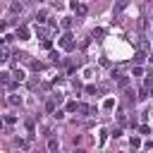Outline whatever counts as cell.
<instances>
[{
    "instance_id": "8992f818",
    "label": "cell",
    "mask_w": 153,
    "mask_h": 153,
    "mask_svg": "<svg viewBox=\"0 0 153 153\" xmlns=\"http://www.w3.org/2000/svg\"><path fill=\"white\" fill-rule=\"evenodd\" d=\"M7 103H10V105H22V98H19V96H14V93H10Z\"/></svg>"
},
{
    "instance_id": "5b68a950",
    "label": "cell",
    "mask_w": 153,
    "mask_h": 153,
    "mask_svg": "<svg viewBox=\"0 0 153 153\" xmlns=\"http://www.w3.org/2000/svg\"><path fill=\"white\" fill-rule=\"evenodd\" d=\"M14 36H17L19 41H26V38H29V29H26V26H17V31H14Z\"/></svg>"
},
{
    "instance_id": "9a60e30c",
    "label": "cell",
    "mask_w": 153,
    "mask_h": 153,
    "mask_svg": "<svg viewBox=\"0 0 153 153\" xmlns=\"http://www.w3.org/2000/svg\"><path fill=\"white\" fill-rule=\"evenodd\" d=\"M55 103H57L55 98H53V100H48V103H45V110H48V112H55Z\"/></svg>"
},
{
    "instance_id": "7a4b0ae2",
    "label": "cell",
    "mask_w": 153,
    "mask_h": 153,
    "mask_svg": "<svg viewBox=\"0 0 153 153\" xmlns=\"http://www.w3.org/2000/svg\"><path fill=\"white\" fill-rule=\"evenodd\" d=\"M69 7H72L79 17H84V14H86V5H84V2H79V0H72V2H69Z\"/></svg>"
},
{
    "instance_id": "e0dca14e",
    "label": "cell",
    "mask_w": 153,
    "mask_h": 153,
    "mask_svg": "<svg viewBox=\"0 0 153 153\" xmlns=\"http://www.w3.org/2000/svg\"><path fill=\"white\" fill-rule=\"evenodd\" d=\"M129 143H131V148H139V146H141V139H139V136H131Z\"/></svg>"
},
{
    "instance_id": "4fadbf2b",
    "label": "cell",
    "mask_w": 153,
    "mask_h": 153,
    "mask_svg": "<svg viewBox=\"0 0 153 153\" xmlns=\"http://www.w3.org/2000/svg\"><path fill=\"white\" fill-rule=\"evenodd\" d=\"M57 148H60L57 139H50V141H48V151H57Z\"/></svg>"
},
{
    "instance_id": "5bb4252c",
    "label": "cell",
    "mask_w": 153,
    "mask_h": 153,
    "mask_svg": "<svg viewBox=\"0 0 153 153\" xmlns=\"http://www.w3.org/2000/svg\"><path fill=\"white\" fill-rule=\"evenodd\" d=\"M60 26H62V29H72V19H69V17H65V19L60 22Z\"/></svg>"
},
{
    "instance_id": "52a82bcc",
    "label": "cell",
    "mask_w": 153,
    "mask_h": 153,
    "mask_svg": "<svg viewBox=\"0 0 153 153\" xmlns=\"http://www.w3.org/2000/svg\"><path fill=\"white\" fill-rule=\"evenodd\" d=\"M115 108V98H105L103 100V110H112Z\"/></svg>"
},
{
    "instance_id": "603a6c76",
    "label": "cell",
    "mask_w": 153,
    "mask_h": 153,
    "mask_svg": "<svg viewBox=\"0 0 153 153\" xmlns=\"http://www.w3.org/2000/svg\"><path fill=\"white\" fill-rule=\"evenodd\" d=\"M53 117H55V120H62V117H65V112H62V110H55V112H53Z\"/></svg>"
},
{
    "instance_id": "44dd1931",
    "label": "cell",
    "mask_w": 153,
    "mask_h": 153,
    "mask_svg": "<svg viewBox=\"0 0 153 153\" xmlns=\"http://www.w3.org/2000/svg\"><path fill=\"white\" fill-rule=\"evenodd\" d=\"M139 131H141V134H151V127H148V124H141Z\"/></svg>"
},
{
    "instance_id": "9c48e42d",
    "label": "cell",
    "mask_w": 153,
    "mask_h": 153,
    "mask_svg": "<svg viewBox=\"0 0 153 153\" xmlns=\"http://www.w3.org/2000/svg\"><path fill=\"white\" fill-rule=\"evenodd\" d=\"M10 12H12V14H22V5H19V2H12V5H10Z\"/></svg>"
},
{
    "instance_id": "7402d4cb",
    "label": "cell",
    "mask_w": 153,
    "mask_h": 153,
    "mask_svg": "<svg viewBox=\"0 0 153 153\" xmlns=\"http://www.w3.org/2000/svg\"><path fill=\"white\" fill-rule=\"evenodd\" d=\"M141 74H143V69H141L139 65H134V76H141Z\"/></svg>"
},
{
    "instance_id": "d4e9b609",
    "label": "cell",
    "mask_w": 153,
    "mask_h": 153,
    "mask_svg": "<svg viewBox=\"0 0 153 153\" xmlns=\"http://www.w3.org/2000/svg\"><path fill=\"white\" fill-rule=\"evenodd\" d=\"M127 2H129V0H117V12H120V10H122V7L127 5Z\"/></svg>"
},
{
    "instance_id": "cb8c5ba5",
    "label": "cell",
    "mask_w": 153,
    "mask_h": 153,
    "mask_svg": "<svg viewBox=\"0 0 153 153\" xmlns=\"http://www.w3.org/2000/svg\"><path fill=\"white\" fill-rule=\"evenodd\" d=\"M105 139H108V134H105V129H100V146L105 143Z\"/></svg>"
},
{
    "instance_id": "4316f807",
    "label": "cell",
    "mask_w": 153,
    "mask_h": 153,
    "mask_svg": "<svg viewBox=\"0 0 153 153\" xmlns=\"http://www.w3.org/2000/svg\"><path fill=\"white\" fill-rule=\"evenodd\" d=\"M36 2H43V0H36Z\"/></svg>"
},
{
    "instance_id": "8fae6325",
    "label": "cell",
    "mask_w": 153,
    "mask_h": 153,
    "mask_svg": "<svg viewBox=\"0 0 153 153\" xmlns=\"http://www.w3.org/2000/svg\"><path fill=\"white\" fill-rule=\"evenodd\" d=\"M36 33H38L41 38H45V36H48V29H45V26H38V24H36Z\"/></svg>"
},
{
    "instance_id": "ac0fdd59",
    "label": "cell",
    "mask_w": 153,
    "mask_h": 153,
    "mask_svg": "<svg viewBox=\"0 0 153 153\" xmlns=\"http://www.w3.org/2000/svg\"><path fill=\"white\" fill-rule=\"evenodd\" d=\"M103 33H105L103 29H93V33H91V36H93V38H103Z\"/></svg>"
},
{
    "instance_id": "2e32d148",
    "label": "cell",
    "mask_w": 153,
    "mask_h": 153,
    "mask_svg": "<svg viewBox=\"0 0 153 153\" xmlns=\"http://www.w3.org/2000/svg\"><path fill=\"white\" fill-rule=\"evenodd\" d=\"M36 19H38V22H45V19H48V12H45V10H41V12L36 14Z\"/></svg>"
},
{
    "instance_id": "83f0119b",
    "label": "cell",
    "mask_w": 153,
    "mask_h": 153,
    "mask_svg": "<svg viewBox=\"0 0 153 153\" xmlns=\"http://www.w3.org/2000/svg\"><path fill=\"white\" fill-rule=\"evenodd\" d=\"M151 93H153V88H151Z\"/></svg>"
},
{
    "instance_id": "7c38bea8",
    "label": "cell",
    "mask_w": 153,
    "mask_h": 153,
    "mask_svg": "<svg viewBox=\"0 0 153 153\" xmlns=\"http://www.w3.org/2000/svg\"><path fill=\"white\" fill-rule=\"evenodd\" d=\"M12 74H14V79H17V81H22V79H24V69H19V67H14V72H12Z\"/></svg>"
},
{
    "instance_id": "484cf974",
    "label": "cell",
    "mask_w": 153,
    "mask_h": 153,
    "mask_svg": "<svg viewBox=\"0 0 153 153\" xmlns=\"http://www.w3.org/2000/svg\"><path fill=\"white\" fill-rule=\"evenodd\" d=\"M148 62H151V65H153V55H148Z\"/></svg>"
},
{
    "instance_id": "3957f363",
    "label": "cell",
    "mask_w": 153,
    "mask_h": 153,
    "mask_svg": "<svg viewBox=\"0 0 153 153\" xmlns=\"http://www.w3.org/2000/svg\"><path fill=\"white\" fill-rule=\"evenodd\" d=\"M112 76H117V86H120V88H127V86H129V79H127L124 74H120V72L112 69Z\"/></svg>"
},
{
    "instance_id": "277c9868",
    "label": "cell",
    "mask_w": 153,
    "mask_h": 153,
    "mask_svg": "<svg viewBox=\"0 0 153 153\" xmlns=\"http://www.w3.org/2000/svg\"><path fill=\"white\" fill-rule=\"evenodd\" d=\"M146 60H148V55H146V50H143V48L134 53V65H141V62H146Z\"/></svg>"
},
{
    "instance_id": "ffe728a7",
    "label": "cell",
    "mask_w": 153,
    "mask_h": 153,
    "mask_svg": "<svg viewBox=\"0 0 153 153\" xmlns=\"http://www.w3.org/2000/svg\"><path fill=\"white\" fill-rule=\"evenodd\" d=\"M5 122H7V124H14L17 117H14V115H5Z\"/></svg>"
},
{
    "instance_id": "ba28073f",
    "label": "cell",
    "mask_w": 153,
    "mask_h": 153,
    "mask_svg": "<svg viewBox=\"0 0 153 153\" xmlns=\"http://www.w3.org/2000/svg\"><path fill=\"white\" fill-rule=\"evenodd\" d=\"M76 112H81V115H88V112H96L93 108H88V105H84V103H79V110Z\"/></svg>"
},
{
    "instance_id": "d6986e66",
    "label": "cell",
    "mask_w": 153,
    "mask_h": 153,
    "mask_svg": "<svg viewBox=\"0 0 153 153\" xmlns=\"http://www.w3.org/2000/svg\"><path fill=\"white\" fill-rule=\"evenodd\" d=\"M7 55H10V50H7V45H2V57H0V60H2V62H7V60H10Z\"/></svg>"
},
{
    "instance_id": "30bf717a",
    "label": "cell",
    "mask_w": 153,
    "mask_h": 153,
    "mask_svg": "<svg viewBox=\"0 0 153 153\" xmlns=\"http://www.w3.org/2000/svg\"><path fill=\"white\" fill-rule=\"evenodd\" d=\"M76 110H79V103L76 100H69L67 103V112H76Z\"/></svg>"
},
{
    "instance_id": "6da1fadb",
    "label": "cell",
    "mask_w": 153,
    "mask_h": 153,
    "mask_svg": "<svg viewBox=\"0 0 153 153\" xmlns=\"http://www.w3.org/2000/svg\"><path fill=\"white\" fill-rule=\"evenodd\" d=\"M57 43H60V48H62V50H74V38H72V33H65Z\"/></svg>"
}]
</instances>
